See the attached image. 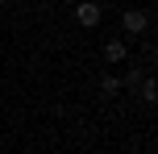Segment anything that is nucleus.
Here are the masks:
<instances>
[{"label": "nucleus", "instance_id": "f257e3e1", "mask_svg": "<svg viewBox=\"0 0 158 154\" xmlns=\"http://www.w3.org/2000/svg\"><path fill=\"white\" fill-rule=\"evenodd\" d=\"M100 4H96V0H83V4H75V21L79 25H87V29H92V25H100Z\"/></svg>", "mask_w": 158, "mask_h": 154}, {"label": "nucleus", "instance_id": "f03ea898", "mask_svg": "<svg viewBox=\"0 0 158 154\" xmlns=\"http://www.w3.org/2000/svg\"><path fill=\"white\" fill-rule=\"evenodd\" d=\"M121 25H125V33H142L146 25H150V17H146L142 8H129V13L121 17Z\"/></svg>", "mask_w": 158, "mask_h": 154}, {"label": "nucleus", "instance_id": "7ed1b4c3", "mask_svg": "<svg viewBox=\"0 0 158 154\" xmlns=\"http://www.w3.org/2000/svg\"><path fill=\"white\" fill-rule=\"evenodd\" d=\"M125 54H129V46L121 38H108V42H104V58H108V63H121Z\"/></svg>", "mask_w": 158, "mask_h": 154}, {"label": "nucleus", "instance_id": "20e7f679", "mask_svg": "<svg viewBox=\"0 0 158 154\" xmlns=\"http://www.w3.org/2000/svg\"><path fill=\"white\" fill-rule=\"evenodd\" d=\"M100 92H104V96H117V92H121V79H117V75H100Z\"/></svg>", "mask_w": 158, "mask_h": 154}, {"label": "nucleus", "instance_id": "39448f33", "mask_svg": "<svg viewBox=\"0 0 158 154\" xmlns=\"http://www.w3.org/2000/svg\"><path fill=\"white\" fill-rule=\"evenodd\" d=\"M142 96H146V104H154V100H158V88H154V79H146V83H142Z\"/></svg>", "mask_w": 158, "mask_h": 154}, {"label": "nucleus", "instance_id": "423d86ee", "mask_svg": "<svg viewBox=\"0 0 158 154\" xmlns=\"http://www.w3.org/2000/svg\"><path fill=\"white\" fill-rule=\"evenodd\" d=\"M63 4H75V0H63Z\"/></svg>", "mask_w": 158, "mask_h": 154}]
</instances>
